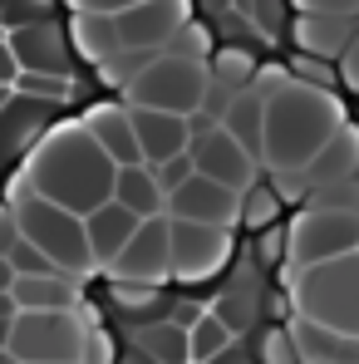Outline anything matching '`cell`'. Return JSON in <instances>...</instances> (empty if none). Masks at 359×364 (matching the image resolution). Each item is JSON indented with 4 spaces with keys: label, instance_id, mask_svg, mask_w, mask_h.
<instances>
[{
    "label": "cell",
    "instance_id": "6da1fadb",
    "mask_svg": "<svg viewBox=\"0 0 359 364\" xmlns=\"http://www.w3.org/2000/svg\"><path fill=\"white\" fill-rule=\"evenodd\" d=\"M119 192V163L94 143V133L84 128V119L60 123L10 178V202L25 197H45L74 217H94L99 207H109Z\"/></svg>",
    "mask_w": 359,
    "mask_h": 364
},
{
    "label": "cell",
    "instance_id": "7a4b0ae2",
    "mask_svg": "<svg viewBox=\"0 0 359 364\" xmlns=\"http://www.w3.org/2000/svg\"><path fill=\"white\" fill-rule=\"evenodd\" d=\"M192 20L197 15L187 0H138V5L84 0L69 5V45L84 64L104 69L114 55L128 50H168Z\"/></svg>",
    "mask_w": 359,
    "mask_h": 364
},
{
    "label": "cell",
    "instance_id": "3957f363",
    "mask_svg": "<svg viewBox=\"0 0 359 364\" xmlns=\"http://www.w3.org/2000/svg\"><path fill=\"white\" fill-rule=\"evenodd\" d=\"M350 128L340 94L310 89L286 79L266 99V173L271 178H305V168L335 143V133Z\"/></svg>",
    "mask_w": 359,
    "mask_h": 364
},
{
    "label": "cell",
    "instance_id": "277c9868",
    "mask_svg": "<svg viewBox=\"0 0 359 364\" xmlns=\"http://www.w3.org/2000/svg\"><path fill=\"white\" fill-rule=\"evenodd\" d=\"M89 310H60V315H25L5 305V360L15 364H84L89 335H94Z\"/></svg>",
    "mask_w": 359,
    "mask_h": 364
},
{
    "label": "cell",
    "instance_id": "5b68a950",
    "mask_svg": "<svg viewBox=\"0 0 359 364\" xmlns=\"http://www.w3.org/2000/svg\"><path fill=\"white\" fill-rule=\"evenodd\" d=\"M291 301H296V320L359 340V256L300 271L291 281Z\"/></svg>",
    "mask_w": 359,
    "mask_h": 364
},
{
    "label": "cell",
    "instance_id": "8992f818",
    "mask_svg": "<svg viewBox=\"0 0 359 364\" xmlns=\"http://www.w3.org/2000/svg\"><path fill=\"white\" fill-rule=\"evenodd\" d=\"M5 207H15L20 232L40 246V251H45V256H50V261L64 271V276L89 281V276L99 271L94 246H89V222H84V217L64 212V207L45 202V197H25V202H5Z\"/></svg>",
    "mask_w": 359,
    "mask_h": 364
},
{
    "label": "cell",
    "instance_id": "52a82bcc",
    "mask_svg": "<svg viewBox=\"0 0 359 364\" xmlns=\"http://www.w3.org/2000/svg\"><path fill=\"white\" fill-rule=\"evenodd\" d=\"M359 256V212H340V207H300L296 222H291V261L281 271L286 291L300 271H315V266H330V261H345Z\"/></svg>",
    "mask_w": 359,
    "mask_h": 364
},
{
    "label": "cell",
    "instance_id": "ba28073f",
    "mask_svg": "<svg viewBox=\"0 0 359 364\" xmlns=\"http://www.w3.org/2000/svg\"><path fill=\"white\" fill-rule=\"evenodd\" d=\"M207 94H212V64H192L182 55H173V50H163L153 60V69L123 99H128V109H158V114L197 119Z\"/></svg>",
    "mask_w": 359,
    "mask_h": 364
},
{
    "label": "cell",
    "instance_id": "9c48e42d",
    "mask_svg": "<svg viewBox=\"0 0 359 364\" xmlns=\"http://www.w3.org/2000/svg\"><path fill=\"white\" fill-rule=\"evenodd\" d=\"M359 35V5L350 0H320V5H296L291 15V40L300 55L325 64H340L345 50L355 45Z\"/></svg>",
    "mask_w": 359,
    "mask_h": 364
},
{
    "label": "cell",
    "instance_id": "30bf717a",
    "mask_svg": "<svg viewBox=\"0 0 359 364\" xmlns=\"http://www.w3.org/2000/svg\"><path fill=\"white\" fill-rule=\"evenodd\" d=\"M104 276H109V281H148V286L178 281V276H173V217L143 222L138 237H133V246L123 251Z\"/></svg>",
    "mask_w": 359,
    "mask_h": 364
},
{
    "label": "cell",
    "instance_id": "8fae6325",
    "mask_svg": "<svg viewBox=\"0 0 359 364\" xmlns=\"http://www.w3.org/2000/svg\"><path fill=\"white\" fill-rule=\"evenodd\" d=\"M227 261H232V232L197 227V222H173V276L182 286L212 281Z\"/></svg>",
    "mask_w": 359,
    "mask_h": 364
},
{
    "label": "cell",
    "instance_id": "7c38bea8",
    "mask_svg": "<svg viewBox=\"0 0 359 364\" xmlns=\"http://www.w3.org/2000/svg\"><path fill=\"white\" fill-rule=\"evenodd\" d=\"M60 109L55 104H40V99H25V94H0V133H5V158L10 168H20L55 128Z\"/></svg>",
    "mask_w": 359,
    "mask_h": 364
},
{
    "label": "cell",
    "instance_id": "4fadbf2b",
    "mask_svg": "<svg viewBox=\"0 0 359 364\" xmlns=\"http://www.w3.org/2000/svg\"><path fill=\"white\" fill-rule=\"evenodd\" d=\"M168 217H173V222H197V227L237 232L241 227V192H232V187H222V182L197 173L182 192L168 197Z\"/></svg>",
    "mask_w": 359,
    "mask_h": 364
},
{
    "label": "cell",
    "instance_id": "5bb4252c",
    "mask_svg": "<svg viewBox=\"0 0 359 364\" xmlns=\"http://www.w3.org/2000/svg\"><path fill=\"white\" fill-rule=\"evenodd\" d=\"M192 163H197V173H202V178L222 182V187H232V192H241V197L256 187V173H261V163L241 148L227 128H217V133L197 138V143H192Z\"/></svg>",
    "mask_w": 359,
    "mask_h": 364
},
{
    "label": "cell",
    "instance_id": "9a60e30c",
    "mask_svg": "<svg viewBox=\"0 0 359 364\" xmlns=\"http://www.w3.org/2000/svg\"><path fill=\"white\" fill-rule=\"evenodd\" d=\"M0 45L20 60V69H25V74H60V79H74V55H69V40H64L60 20L35 25V30L0 35Z\"/></svg>",
    "mask_w": 359,
    "mask_h": 364
},
{
    "label": "cell",
    "instance_id": "2e32d148",
    "mask_svg": "<svg viewBox=\"0 0 359 364\" xmlns=\"http://www.w3.org/2000/svg\"><path fill=\"white\" fill-rule=\"evenodd\" d=\"M84 128L94 133V143L119 163V168H143V143H138V128H133V109L128 104H94L84 114Z\"/></svg>",
    "mask_w": 359,
    "mask_h": 364
},
{
    "label": "cell",
    "instance_id": "e0dca14e",
    "mask_svg": "<svg viewBox=\"0 0 359 364\" xmlns=\"http://www.w3.org/2000/svg\"><path fill=\"white\" fill-rule=\"evenodd\" d=\"M84 281H69V276H50V281H20L10 276L5 281V305L10 310H25V315H60V310H84Z\"/></svg>",
    "mask_w": 359,
    "mask_h": 364
},
{
    "label": "cell",
    "instance_id": "ac0fdd59",
    "mask_svg": "<svg viewBox=\"0 0 359 364\" xmlns=\"http://www.w3.org/2000/svg\"><path fill=\"white\" fill-rule=\"evenodd\" d=\"M133 128H138V143H143V158L148 168H163L182 153H192V123L178 114H158V109H133Z\"/></svg>",
    "mask_w": 359,
    "mask_h": 364
},
{
    "label": "cell",
    "instance_id": "d6986e66",
    "mask_svg": "<svg viewBox=\"0 0 359 364\" xmlns=\"http://www.w3.org/2000/svg\"><path fill=\"white\" fill-rule=\"evenodd\" d=\"M138 227H143V217H133L128 207H119V202H109V207H99V212L89 217V246H94L99 271H109L123 251L133 246Z\"/></svg>",
    "mask_w": 359,
    "mask_h": 364
},
{
    "label": "cell",
    "instance_id": "ffe728a7",
    "mask_svg": "<svg viewBox=\"0 0 359 364\" xmlns=\"http://www.w3.org/2000/svg\"><path fill=\"white\" fill-rule=\"evenodd\" d=\"M355 178H359V123H350V128H340L335 143L305 168V187H310V197H315V192H325V187H340V182H355Z\"/></svg>",
    "mask_w": 359,
    "mask_h": 364
},
{
    "label": "cell",
    "instance_id": "44dd1931",
    "mask_svg": "<svg viewBox=\"0 0 359 364\" xmlns=\"http://www.w3.org/2000/svg\"><path fill=\"white\" fill-rule=\"evenodd\" d=\"M300 345V364H359V340L355 335H335L325 325H310V320H291Z\"/></svg>",
    "mask_w": 359,
    "mask_h": 364
},
{
    "label": "cell",
    "instance_id": "7402d4cb",
    "mask_svg": "<svg viewBox=\"0 0 359 364\" xmlns=\"http://www.w3.org/2000/svg\"><path fill=\"white\" fill-rule=\"evenodd\" d=\"M114 202L128 207L133 217H143V222H158V217H168V192L158 187V173L143 163V168H119V192H114Z\"/></svg>",
    "mask_w": 359,
    "mask_h": 364
},
{
    "label": "cell",
    "instance_id": "603a6c76",
    "mask_svg": "<svg viewBox=\"0 0 359 364\" xmlns=\"http://www.w3.org/2000/svg\"><path fill=\"white\" fill-rule=\"evenodd\" d=\"M133 350L158 364H192V330L178 320H148L133 330Z\"/></svg>",
    "mask_w": 359,
    "mask_h": 364
},
{
    "label": "cell",
    "instance_id": "cb8c5ba5",
    "mask_svg": "<svg viewBox=\"0 0 359 364\" xmlns=\"http://www.w3.org/2000/svg\"><path fill=\"white\" fill-rule=\"evenodd\" d=\"M261 310H266V291L251 281V271H241L237 281L217 296V305H212V315L232 330V335H241V330H251L256 320H261Z\"/></svg>",
    "mask_w": 359,
    "mask_h": 364
},
{
    "label": "cell",
    "instance_id": "d4e9b609",
    "mask_svg": "<svg viewBox=\"0 0 359 364\" xmlns=\"http://www.w3.org/2000/svg\"><path fill=\"white\" fill-rule=\"evenodd\" d=\"M222 128L261 163V158H266V94H256V89L237 94V104H232V114H227ZM261 168H266V163H261Z\"/></svg>",
    "mask_w": 359,
    "mask_h": 364
},
{
    "label": "cell",
    "instance_id": "484cf974",
    "mask_svg": "<svg viewBox=\"0 0 359 364\" xmlns=\"http://www.w3.org/2000/svg\"><path fill=\"white\" fill-rule=\"evenodd\" d=\"M212 79H217L222 89H232V94H246V89L261 79V64H256L251 50H241V45H222L217 60H212Z\"/></svg>",
    "mask_w": 359,
    "mask_h": 364
},
{
    "label": "cell",
    "instance_id": "4316f807",
    "mask_svg": "<svg viewBox=\"0 0 359 364\" xmlns=\"http://www.w3.org/2000/svg\"><path fill=\"white\" fill-rule=\"evenodd\" d=\"M281 212H286V202H281V192H276L271 182H256V187L241 197V227H251L256 237L271 232V227H281Z\"/></svg>",
    "mask_w": 359,
    "mask_h": 364
},
{
    "label": "cell",
    "instance_id": "83f0119b",
    "mask_svg": "<svg viewBox=\"0 0 359 364\" xmlns=\"http://www.w3.org/2000/svg\"><path fill=\"white\" fill-rule=\"evenodd\" d=\"M109 305L123 315H153L168 305V291L148 286V281H109Z\"/></svg>",
    "mask_w": 359,
    "mask_h": 364
},
{
    "label": "cell",
    "instance_id": "f1b7e54d",
    "mask_svg": "<svg viewBox=\"0 0 359 364\" xmlns=\"http://www.w3.org/2000/svg\"><path fill=\"white\" fill-rule=\"evenodd\" d=\"M232 345H237V335H232V330H227L212 310L192 325V364H217L227 350H232Z\"/></svg>",
    "mask_w": 359,
    "mask_h": 364
},
{
    "label": "cell",
    "instance_id": "f546056e",
    "mask_svg": "<svg viewBox=\"0 0 359 364\" xmlns=\"http://www.w3.org/2000/svg\"><path fill=\"white\" fill-rule=\"evenodd\" d=\"M261 364H300V345L291 325H261L256 330V350H251Z\"/></svg>",
    "mask_w": 359,
    "mask_h": 364
},
{
    "label": "cell",
    "instance_id": "4dcf8cb0",
    "mask_svg": "<svg viewBox=\"0 0 359 364\" xmlns=\"http://www.w3.org/2000/svg\"><path fill=\"white\" fill-rule=\"evenodd\" d=\"M60 10L50 0H5L0 5V35H15V30H35V25H50Z\"/></svg>",
    "mask_w": 359,
    "mask_h": 364
},
{
    "label": "cell",
    "instance_id": "1f68e13d",
    "mask_svg": "<svg viewBox=\"0 0 359 364\" xmlns=\"http://www.w3.org/2000/svg\"><path fill=\"white\" fill-rule=\"evenodd\" d=\"M241 15H246V25H251V30H256V35H261L266 45H276V40H281V35L291 30V20H286L291 10H286V5H271V0L241 5Z\"/></svg>",
    "mask_w": 359,
    "mask_h": 364
},
{
    "label": "cell",
    "instance_id": "d6a6232c",
    "mask_svg": "<svg viewBox=\"0 0 359 364\" xmlns=\"http://www.w3.org/2000/svg\"><path fill=\"white\" fill-rule=\"evenodd\" d=\"M168 50H173V55H182V60H192V64H212V60H217V40H212V30H207L202 20H192L178 40L168 45Z\"/></svg>",
    "mask_w": 359,
    "mask_h": 364
},
{
    "label": "cell",
    "instance_id": "836d02e7",
    "mask_svg": "<svg viewBox=\"0 0 359 364\" xmlns=\"http://www.w3.org/2000/svg\"><path fill=\"white\" fill-rule=\"evenodd\" d=\"M291 261V227H271L256 237V266L261 271H286Z\"/></svg>",
    "mask_w": 359,
    "mask_h": 364
},
{
    "label": "cell",
    "instance_id": "e575fe53",
    "mask_svg": "<svg viewBox=\"0 0 359 364\" xmlns=\"http://www.w3.org/2000/svg\"><path fill=\"white\" fill-rule=\"evenodd\" d=\"M291 79H296V84H310V89H330V94H335V84H340V64L296 55V60H291Z\"/></svg>",
    "mask_w": 359,
    "mask_h": 364
},
{
    "label": "cell",
    "instance_id": "d590c367",
    "mask_svg": "<svg viewBox=\"0 0 359 364\" xmlns=\"http://www.w3.org/2000/svg\"><path fill=\"white\" fill-rule=\"evenodd\" d=\"M158 173V187L173 197V192H182L187 182L197 178V163H192V153H182V158H173V163H163V168H153Z\"/></svg>",
    "mask_w": 359,
    "mask_h": 364
},
{
    "label": "cell",
    "instance_id": "8d00e7d4",
    "mask_svg": "<svg viewBox=\"0 0 359 364\" xmlns=\"http://www.w3.org/2000/svg\"><path fill=\"white\" fill-rule=\"evenodd\" d=\"M123 355L114 350V335L104 330V325H94V335H89V355H84V364H119Z\"/></svg>",
    "mask_w": 359,
    "mask_h": 364
},
{
    "label": "cell",
    "instance_id": "74e56055",
    "mask_svg": "<svg viewBox=\"0 0 359 364\" xmlns=\"http://www.w3.org/2000/svg\"><path fill=\"white\" fill-rule=\"evenodd\" d=\"M266 320H271V325H291V320H296L291 291H266Z\"/></svg>",
    "mask_w": 359,
    "mask_h": 364
},
{
    "label": "cell",
    "instance_id": "f35d334b",
    "mask_svg": "<svg viewBox=\"0 0 359 364\" xmlns=\"http://www.w3.org/2000/svg\"><path fill=\"white\" fill-rule=\"evenodd\" d=\"M340 84L359 89V35H355V45L345 50V60H340Z\"/></svg>",
    "mask_w": 359,
    "mask_h": 364
},
{
    "label": "cell",
    "instance_id": "ab89813d",
    "mask_svg": "<svg viewBox=\"0 0 359 364\" xmlns=\"http://www.w3.org/2000/svg\"><path fill=\"white\" fill-rule=\"evenodd\" d=\"M217 364H261V360H256L251 350H241V345H232V350H227V355H222Z\"/></svg>",
    "mask_w": 359,
    "mask_h": 364
},
{
    "label": "cell",
    "instance_id": "60d3db41",
    "mask_svg": "<svg viewBox=\"0 0 359 364\" xmlns=\"http://www.w3.org/2000/svg\"><path fill=\"white\" fill-rule=\"evenodd\" d=\"M119 364H158V360H148L143 350H123V360Z\"/></svg>",
    "mask_w": 359,
    "mask_h": 364
},
{
    "label": "cell",
    "instance_id": "b9f144b4",
    "mask_svg": "<svg viewBox=\"0 0 359 364\" xmlns=\"http://www.w3.org/2000/svg\"><path fill=\"white\" fill-rule=\"evenodd\" d=\"M5 364H15V360H5Z\"/></svg>",
    "mask_w": 359,
    "mask_h": 364
}]
</instances>
